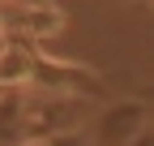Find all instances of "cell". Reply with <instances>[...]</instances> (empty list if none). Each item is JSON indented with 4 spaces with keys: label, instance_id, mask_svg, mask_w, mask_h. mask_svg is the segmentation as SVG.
<instances>
[{
    "label": "cell",
    "instance_id": "5b68a950",
    "mask_svg": "<svg viewBox=\"0 0 154 146\" xmlns=\"http://www.w3.org/2000/svg\"><path fill=\"white\" fill-rule=\"evenodd\" d=\"M17 146H47V142H43V138H22Z\"/></svg>",
    "mask_w": 154,
    "mask_h": 146
},
{
    "label": "cell",
    "instance_id": "52a82bcc",
    "mask_svg": "<svg viewBox=\"0 0 154 146\" xmlns=\"http://www.w3.org/2000/svg\"><path fill=\"white\" fill-rule=\"evenodd\" d=\"M9 47V30H5V22H0V52Z\"/></svg>",
    "mask_w": 154,
    "mask_h": 146
},
{
    "label": "cell",
    "instance_id": "6da1fadb",
    "mask_svg": "<svg viewBox=\"0 0 154 146\" xmlns=\"http://www.w3.org/2000/svg\"><path fill=\"white\" fill-rule=\"evenodd\" d=\"M141 129H150V107L141 99H116L99 112V120L86 138L90 146H128Z\"/></svg>",
    "mask_w": 154,
    "mask_h": 146
},
{
    "label": "cell",
    "instance_id": "3957f363",
    "mask_svg": "<svg viewBox=\"0 0 154 146\" xmlns=\"http://www.w3.org/2000/svg\"><path fill=\"white\" fill-rule=\"evenodd\" d=\"M47 146H90V138L82 133V129H69V133H51V138H43Z\"/></svg>",
    "mask_w": 154,
    "mask_h": 146
},
{
    "label": "cell",
    "instance_id": "7a4b0ae2",
    "mask_svg": "<svg viewBox=\"0 0 154 146\" xmlns=\"http://www.w3.org/2000/svg\"><path fill=\"white\" fill-rule=\"evenodd\" d=\"M22 120H26V99L5 90L0 95V146H13L22 142Z\"/></svg>",
    "mask_w": 154,
    "mask_h": 146
},
{
    "label": "cell",
    "instance_id": "8992f818",
    "mask_svg": "<svg viewBox=\"0 0 154 146\" xmlns=\"http://www.w3.org/2000/svg\"><path fill=\"white\" fill-rule=\"evenodd\" d=\"M0 5H47V0H0Z\"/></svg>",
    "mask_w": 154,
    "mask_h": 146
},
{
    "label": "cell",
    "instance_id": "277c9868",
    "mask_svg": "<svg viewBox=\"0 0 154 146\" xmlns=\"http://www.w3.org/2000/svg\"><path fill=\"white\" fill-rule=\"evenodd\" d=\"M128 146H154V133H150V129H141V133H137V138H133Z\"/></svg>",
    "mask_w": 154,
    "mask_h": 146
}]
</instances>
